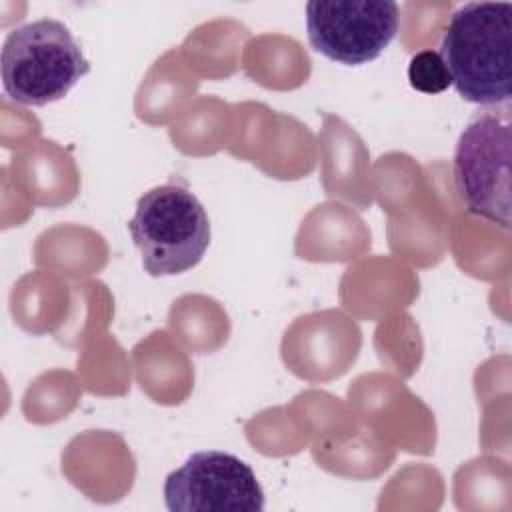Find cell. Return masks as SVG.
I'll use <instances>...</instances> for the list:
<instances>
[{"instance_id": "1", "label": "cell", "mask_w": 512, "mask_h": 512, "mask_svg": "<svg viewBox=\"0 0 512 512\" xmlns=\"http://www.w3.org/2000/svg\"><path fill=\"white\" fill-rule=\"evenodd\" d=\"M438 54L456 92L484 108L512 98V4L466 2L452 12Z\"/></svg>"}, {"instance_id": "2", "label": "cell", "mask_w": 512, "mask_h": 512, "mask_svg": "<svg viewBox=\"0 0 512 512\" xmlns=\"http://www.w3.org/2000/svg\"><path fill=\"white\" fill-rule=\"evenodd\" d=\"M90 72L68 26L54 18L26 22L8 32L0 52L4 92L24 106L64 98Z\"/></svg>"}, {"instance_id": "3", "label": "cell", "mask_w": 512, "mask_h": 512, "mask_svg": "<svg viewBox=\"0 0 512 512\" xmlns=\"http://www.w3.org/2000/svg\"><path fill=\"white\" fill-rule=\"evenodd\" d=\"M128 232L150 276H174L194 268L210 244V220L204 206L178 182L144 192L136 202Z\"/></svg>"}, {"instance_id": "4", "label": "cell", "mask_w": 512, "mask_h": 512, "mask_svg": "<svg viewBox=\"0 0 512 512\" xmlns=\"http://www.w3.org/2000/svg\"><path fill=\"white\" fill-rule=\"evenodd\" d=\"M510 108H484L462 130L454 152V182L466 208L510 230Z\"/></svg>"}, {"instance_id": "5", "label": "cell", "mask_w": 512, "mask_h": 512, "mask_svg": "<svg viewBox=\"0 0 512 512\" xmlns=\"http://www.w3.org/2000/svg\"><path fill=\"white\" fill-rule=\"evenodd\" d=\"M400 26L392 0H312L306 4V30L312 48L326 58L358 66L382 54Z\"/></svg>"}, {"instance_id": "6", "label": "cell", "mask_w": 512, "mask_h": 512, "mask_svg": "<svg viewBox=\"0 0 512 512\" xmlns=\"http://www.w3.org/2000/svg\"><path fill=\"white\" fill-rule=\"evenodd\" d=\"M164 502L170 512H262L264 492L238 456L200 450L166 476Z\"/></svg>"}, {"instance_id": "7", "label": "cell", "mask_w": 512, "mask_h": 512, "mask_svg": "<svg viewBox=\"0 0 512 512\" xmlns=\"http://www.w3.org/2000/svg\"><path fill=\"white\" fill-rule=\"evenodd\" d=\"M410 86L424 94L444 92L452 82L442 56L436 50H420L408 64Z\"/></svg>"}]
</instances>
